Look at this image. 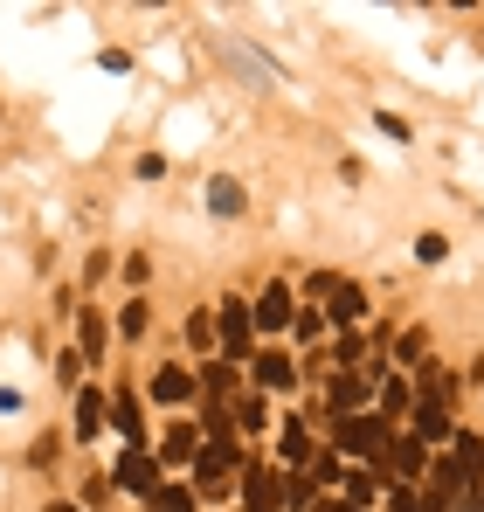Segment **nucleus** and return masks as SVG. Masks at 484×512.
Returning a JSON list of instances; mask_svg holds the SVG:
<instances>
[{
  "label": "nucleus",
  "mask_w": 484,
  "mask_h": 512,
  "mask_svg": "<svg viewBox=\"0 0 484 512\" xmlns=\"http://www.w3.org/2000/svg\"><path fill=\"white\" fill-rule=\"evenodd\" d=\"M388 423L381 416H339V450L346 457H367V471H381V457H388Z\"/></svg>",
  "instance_id": "f257e3e1"
},
{
  "label": "nucleus",
  "mask_w": 484,
  "mask_h": 512,
  "mask_svg": "<svg viewBox=\"0 0 484 512\" xmlns=\"http://www.w3.org/2000/svg\"><path fill=\"white\" fill-rule=\"evenodd\" d=\"M215 340H222V353H229V367L249 360V305H242V298H222V312H215Z\"/></svg>",
  "instance_id": "f03ea898"
},
{
  "label": "nucleus",
  "mask_w": 484,
  "mask_h": 512,
  "mask_svg": "<svg viewBox=\"0 0 484 512\" xmlns=\"http://www.w3.org/2000/svg\"><path fill=\"white\" fill-rule=\"evenodd\" d=\"M153 485H160V464H153L146 443H132V450L118 457V492H146V499H153Z\"/></svg>",
  "instance_id": "7ed1b4c3"
},
{
  "label": "nucleus",
  "mask_w": 484,
  "mask_h": 512,
  "mask_svg": "<svg viewBox=\"0 0 484 512\" xmlns=\"http://www.w3.org/2000/svg\"><path fill=\"white\" fill-rule=\"evenodd\" d=\"M229 471H242L236 443H208L201 450V492H229Z\"/></svg>",
  "instance_id": "20e7f679"
},
{
  "label": "nucleus",
  "mask_w": 484,
  "mask_h": 512,
  "mask_svg": "<svg viewBox=\"0 0 484 512\" xmlns=\"http://www.w3.org/2000/svg\"><path fill=\"white\" fill-rule=\"evenodd\" d=\"M277 478H284V471H263V464L242 478V499H249V512H277V506H284V485H277Z\"/></svg>",
  "instance_id": "39448f33"
},
{
  "label": "nucleus",
  "mask_w": 484,
  "mask_h": 512,
  "mask_svg": "<svg viewBox=\"0 0 484 512\" xmlns=\"http://www.w3.org/2000/svg\"><path fill=\"white\" fill-rule=\"evenodd\" d=\"M312 291H319V298H332V319H346V326L367 312V298H360L353 284H339V277H312Z\"/></svg>",
  "instance_id": "423d86ee"
},
{
  "label": "nucleus",
  "mask_w": 484,
  "mask_h": 512,
  "mask_svg": "<svg viewBox=\"0 0 484 512\" xmlns=\"http://www.w3.org/2000/svg\"><path fill=\"white\" fill-rule=\"evenodd\" d=\"M381 471H395V478H422L429 464H422V436H402V443H388V457H381Z\"/></svg>",
  "instance_id": "0eeeda50"
},
{
  "label": "nucleus",
  "mask_w": 484,
  "mask_h": 512,
  "mask_svg": "<svg viewBox=\"0 0 484 512\" xmlns=\"http://www.w3.org/2000/svg\"><path fill=\"white\" fill-rule=\"evenodd\" d=\"M415 436H429V443L457 436V429H450V402H429V395H422V402H415Z\"/></svg>",
  "instance_id": "6e6552de"
},
{
  "label": "nucleus",
  "mask_w": 484,
  "mask_h": 512,
  "mask_svg": "<svg viewBox=\"0 0 484 512\" xmlns=\"http://www.w3.org/2000/svg\"><path fill=\"white\" fill-rule=\"evenodd\" d=\"M450 464L464 471V485H471V492L484 485V443H478V436H457V450H450Z\"/></svg>",
  "instance_id": "1a4fd4ad"
},
{
  "label": "nucleus",
  "mask_w": 484,
  "mask_h": 512,
  "mask_svg": "<svg viewBox=\"0 0 484 512\" xmlns=\"http://www.w3.org/2000/svg\"><path fill=\"white\" fill-rule=\"evenodd\" d=\"M249 312H256V326H291V291H284V284H270Z\"/></svg>",
  "instance_id": "9d476101"
},
{
  "label": "nucleus",
  "mask_w": 484,
  "mask_h": 512,
  "mask_svg": "<svg viewBox=\"0 0 484 512\" xmlns=\"http://www.w3.org/2000/svg\"><path fill=\"white\" fill-rule=\"evenodd\" d=\"M104 416H111V402H104L97 388H83V395H77V436H97Z\"/></svg>",
  "instance_id": "9b49d317"
},
{
  "label": "nucleus",
  "mask_w": 484,
  "mask_h": 512,
  "mask_svg": "<svg viewBox=\"0 0 484 512\" xmlns=\"http://www.w3.org/2000/svg\"><path fill=\"white\" fill-rule=\"evenodd\" d=\"M153 395H160V402H187V395H194V374H187V367H160V374H153Z\"/></svg>",
  "instance_id": "f8f14e48"
},
{
  "label": "nucleus",
  "mask_w": 484,
  "mask_h": 512,
  "mask_svg": "<svg viewBox=\"0 0 484 512\" xmlns=\"http://www.w3.org/2000/svg\"><path fill=\"white\" fill-rule=\"evenodd\" d=\"M256 381H263V388H291V381H298V367H291L284 353H256Z\"/></svg>",
  "instance_id": "ddd939ff"
},
{
  "label": "nucleus",
  "mask_w": 484,
  "mask_h": 512,
  "mask_svg": "<svg viewBox=\"0 0 484 512\" xmlns=\"http://www.w3.org/2000/svg\"><path fill=\"white\" fill-rule=\"evenodd\" d=\"M111 423L125 429L132 443H146V416H139V402H132V395H111Z\"/></svg>",
  "instance_id": "4468645a"
},
{
  "label": "nucleus",
  "mask_w": 484,
  "mask_h": 512,
  "mask_svg": "<svg viewBox=\"0 0 484 512\" xmlns=\"http://www.w3.org/2000/svg\"><path fill=\"white\" fill-rule=\"evenodd\" d=\"M374 499H381V478L374 471H346V506L360 512V506H374Z\"/></svg>",
  "instance_id": "2eb2a0df"
},
{
  "label": "nucleus",
  "mask_w": 484,
  "mask_h": 512,
  "mask_svg": "<svg viewBox=\"0 0 484 512\" xmlns=\"http://www.w3.org/2000/svg\"><path fill=\"white\" fill-rule=\"evenodd\" d=\"M367 395H374V388H367L360 374H339V381H332V409H360Z\"/></svg>",
  "instance_id": "dca6fc26"
},
{
  "label": "nucleus",
  "mask_w": 484,
  "mask_h": 512,
  "mask_svg": "<svg viewBox=\"0 0 484 512\" xmlns=\"http://www.w3.org/2000/svg\"><path fill=\"white\" fill-rule=\"evenodd\" d=\"M208 208L215 215H242V187L236 180H208Z\"/></svg>",
  "instance_id": "f3484780"
},
{
  "label": "nucleus",
  "mask_w": 484,
  "mask_h": 512,
  "mask_svg": "<svg viewBox=\"0 0 484 512\" xmlns=\"http://www.w3.org/2000/svg\"><path fill=\"white\" fill-rule=\"evenodd\" d=\"M153 512H194V492H180V485H153Z\"/></svg>",
  "instance_id": "a211bd4d"
},
{
  "label": "nucleus",
  "mask_w": 484,
  "mask_h": 512,
  "mask_svg": "<svg viewBox=\"0 0 484 512\" xmlns=\"http://www.w3.org/2000/svg\"><path fill=\"white\" fill-rule=\"evenodd\" d=\"M284 457H291V464L312 457V429H305V423H284Z\"/></svg>",
  "instance_id": "6ab92c4d"
},
{
  "label": "nucleus",
  "mask_w": 484,
  "mask_h": 512,
  "mask_svg": "<svg viewBox=\"0 0 484 512\" xmlns=\"http://www.w3.org/2000/svg\"><path fill=\"white\" fill-rule=\"evenodd\" d=\"M277 485H284V499H291V506H319V499H312V478H298V471H291V478H277Z\"/></svg>",
  "instance_id": "aec40b11"
},
{
  "label": "nucleus",
  "mask_w": 484,
  "mask_h": 512,
  "mask_svg": "<svg viewBox=\"0 0 484 512\" xmlns=\"http://www.w3.org/2000/svg\"><path fill=\"white\" fill-rule=\"evenodd\" d=\"M77 340H83V353H90V360H97V346H104V319H97V312H83Z\"/></svg>",
  "instance_id": "412c9836"
},
{
  "label": "nucleus",
  "mask_w": 484,
  "mask_h": 512,
  "mask_svg": "<svg viewBox=\"0 0 484 512\" xmlns=\"http://www.w3.org/2000/svg\"><path fill=\"white\" fill-rule=\"evenodd\" d=\"M263 416H270V409H263V395H242V402H236V423L242 429H263Z\"/></svg>",
  "instance_id": "4be33fe9"
},
{
  "label": "nucleus",
  "mask_w": 484,
  "mask_h": 512,
  "mask_svg": "<svg viewBox=\"0 0 484 512\" xmlns=\"http://www.w3.org/2000/svg\"><path fill=\"white\" fill-rule=\"evenodd\" d=\"M395 512H443L429 492H395Z\"/></svg>",
  "instance_id": "5701e85b"
},
{
  "label": "nucleus",
  "mask_w": 484,
  "mask_h": 512,
  "mask_svg": "<svg viewBox=\"0 0 484 512\" xmlns=\"http://www.w3.org/2000/svg\"><path fill=\"white\" fill-rule=\"evenodd\" d=\"M187 340H194V346H215V319H208V312H194V319H187Z\"/></svg>",
  "instance_id": "b1692460"
},
{
  "label": "nucleus",
  "mask_w": 484,
  "mask_h": 512,
  "mask_svg": "<svg viewBox=\"0 0 484 512\" xmlns=\"http://www.w3.org/2000/svg\"><path fill=\"white\" fill-rule=\"evenodd\" d=\"M118 326H125V333H132V340H139V333H146V326H153V312H146V305H125V319H118Z\"/></svg>",
  "instance_id": "393cba45"
},
{
  "label": "nucleus",
  "mask_w": 484,
  "mask_h": 512,
  "mask_svg": "<svg viewBox=\"0 0 484 512\" xmlns=\"http://www.w3.org/2000/svg\"><path fill=\"white\" fill-rule=\"evenodd\" d=\"M166 457H194V429H187V423L166 436Z\"/></svg>",
  "instance_id": "a878e982"
},
{
  "label": "nucleus",
  "mask_w": 484,
  "mask_h": 512,
  "mask_svg": "<svg viewBox=\"0 0 484 512\" xmlns=\"http://www.w3.org/2000/svg\"><path fill=\"white\" fill-rule=\"evenodd\" d=\"M415 256H422V263H443V256H450V243H443V236H422V243H415Z\"/></svg>",
  "instance_id": "bb28decb"
},
{
  "label": "nucleus",
  "mask_w": 484,
  "mask_h": 512,
  "mask_svg": "<svg viewBox=\"0 0 484 512\" xmlns=\"http://www.w3.org/2000/svg\"><path fill=\"white\" fill-rule=\"evenodd\" d=\"M395 353H402L408 367H422V333H402V340H395Z\"/></svg>",
  "instance_id": "cd10ccee"
},
{
  "label": "nucleus",
  "mask_w": 484,
  "mask_h": 512,
  "mask_svg": "<svg viewBox=\"0 0 484 512\" xmlns=\"http://www.w3.org/2000/svg\"><path fill=\"white\" fill-rule=\"evenodd\" d=\"M312 512H353V506H339V499H319V506H312Z\"/></svg>",
  "instance_id": "c85d7f7f"
},
{
  "label": "nucleus",
  "mask_w": 484,
  "mask_h": 512,
  "mask_svg": "<svg viewBox=\"0 0 484 512\" xmlns=\"http://www.w3.org/2000/svg\"><path fill=\"white\" fill-rule=\"evenodd\" d=\"M49 512H83V506H49Z\"/></svg>",
  "instance_id": "c756f323"
}]
</instances>
